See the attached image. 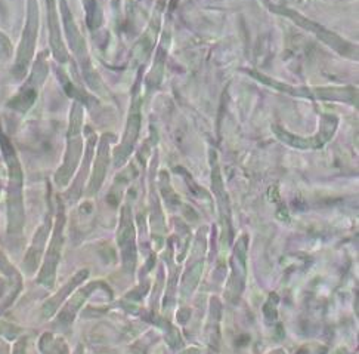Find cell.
<instances>
[{"instance_id": "cell-1", "label": "cell", "mask_w": 359, "mask_h": 354, "mask_svg": "<svg viewBox=\"0 0 359 354\" xmlns=\"http://www.w3.org/2000/svg\"><path fill=\"white\" fill-rule=\"evenodd\" d=\"M246 254H247V238L239 239L238 243L235 245L234 255H232V274L230 278V283H228L226 294L228 298L237 301L243 292L244 287V278H246Z\"/></svg>"}, {"instance_id": "cell-2", "label": "cell", "mask_w": 359, "mask_h": 354, "mask_svg": "<svg viewBox=\"0 0 359 354\" xmlns=\"http://www.w3.org/2000/svg\"><path fill=\"white\" fill-rule=\"evenodd\" d=\"M334 130H335V117L330 116V117H325V119H324L322 127H321L318 136L311 138V139H300V138L293 136V135L287 134L286 131H281V130H277L275 132L282 139V141H284L288 145L297 147V148H318V147H322L325 143L329 141L331 135L334 134Z\"/></svg>"}, {"instance_id": "cell-3", "label": "cell", "mask_w": 359, "mask_h": 354, "mask_svg": "<svg viewBox=\"0 0 359 354\" xmlns=\"http://www.w3.org/2000/svg\"><path fill=\"white\" fill-rule=\"evenodd\" d=\"M194 255V261L191 263L190 268L187 270V274L183 277V282H182V294L183 297L190 295L195 286H197L199 281H200V276L203 273V265H204V246L201 245V242L195 243V249L192 251Z\"/></svg>"}, {"instance_id": "cell-4", "label": "cell", "mask_w": 359, "mask_h": 354, "mask_svg": "<svg viewBox=\"0 0 359 354\" xmlns=\"http://www.w3.org/2000/svg\"><path fill=\"white\" fill-rule=\"evenodd\" d=\"M284 12H286L287 15H290L293 19H295L299 26H302V27H306L308 30L313 31V33H315V35H318V37H320V39H322V40L325 42V44L331 45L334 49L340 51L342 53H346V55H347V49H352V48H344V46L347 45L346 42H343L342 39H339V37H337L335 35L330 33V31H327V30H325V28L320 27L318 24L311 23V21L304 19V18H302V17L296 15V14H293V10H284Z\"/></svg>"}, {"instance_id": "cell-5", "label": "cell", "mask_w": 359, "mask_h": 354, "mask_svg": "<svg viewBox=\"0 0 359 354\" xmlns=\"http://www.w3.org/2000/svg\"><path fill=\"white\" fill-rule=\"evenodd\" d=\"M96 286V283H92L89 286H86L84 289H82V291H79L77 294H75L73 297L71 301L68 303V306L65 307V310L62 311V315L59 316V321L61 324H70V321L73 320L75 311L79 310V307L82 306V303L84 301L86 298H88V295L92 292V289Z\"/></svg>"}, {"instance_id": "cell-6", "label": "cell", "mask_w": 359, "mask_h": 354, "mask_svg": "<svg viewBox=\"0 0 359 354\" xmlns=\"http://www.w3.org/2000/svg\"><path fill=\"white\" fill-rule=\"evenodd\" d=\"M86 276H88V272H86V270H84V272H80L77 276H75V277L73 278V281H71L67 286H65V287L62 289V292H59V294L57 295V298L50 299V301L45 306V316H50V315H53V311H55L57 307L59 306V301H62V299L65 298V295H67L75 285L80 283Z\"/></svg>"}]
</instances>
